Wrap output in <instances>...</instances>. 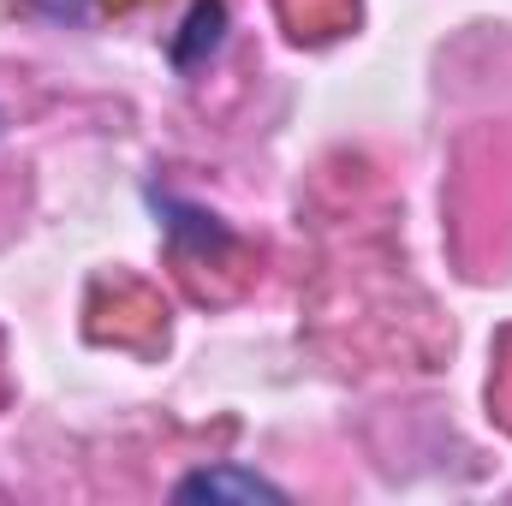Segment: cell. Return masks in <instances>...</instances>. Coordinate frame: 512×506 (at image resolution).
Returning a JSON list of instances; mask_svg holds the SVG:
<instances>
[{
    "label": "cell",
    "mask_w": 512,
    "mask_h": 506,
    "mask_svg": "<svg viewBox=\"0 0 512 506\" xmlns=\"http://www.w3.org/2000/svg\"><path fill=\"white\" fill-rule=\"evenodd\" d=\"M173 501H286V489L245 465H209V471H191L173 489Z\"/></svg>",
    "instance_id": "6da1fadb"
},
{
    "label": "cell",
    "mask_w": 512,
    "mask_h": 506,
    "mask_svg": "<svg viewBox=\"0 0 512 506\" xmlns=\"http://www.w3.org/2000/svg\"><path fill=\"white\" fill-rule=\"evenodd\" d=\"M221 24H227V6H221V0H197L191 18H185V36L173 42V60L191 66L203 48H215V42H221Z\"/></svg>",
    "instance_id": "7a4b0ae2"
}]
</instances>
